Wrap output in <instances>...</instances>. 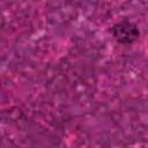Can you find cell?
<instances>
[{
    "label": "cell",
    "mask_w": 148,
    "mask_h": 148,
    "mask_svg": "<svg viewBox=\"0 0 148 148\" xmlns=\"http://www.w3.org/2000/svg\"><path fill=\"white\" fill-rule=\"evenodd\" d=\"M113 35L120 43H131L138 37L139 31L134 24L130 22H120L113 27Z\"/></svg>",
    "instance_id": "6da1fadb"
}]
</instances>
